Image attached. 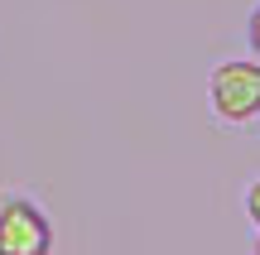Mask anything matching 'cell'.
I'll list each match as a JSON object with an SVG mask.
<instances>
[{
	"label": "cell",
	"mask_w": 260,
	"mask_h": 255,
	"mask_svg": "<svg viewBox=\"0 0 260 255\" xmlns=\"http://www.w3.org/2000/svg\"><path fill=\"white\" fill-rule=\"evenodd\" d=\"M207 101H212L217 121L246 125L260 116V63L251 58H226L207 77Z\"/></svg>",
	"instance_id": "6da1fadb"
},
{
	"label": "cell",
	"mask_w": 260,
	"mask_h": 255,
	"mask_svg": "<svg viewBox=\"0 0 260 255\" xmlns=\"http://www.w3.org/2000/svg\"><path fill=\"white\" fill-rule=\"evenodd\" d=\"M48 246H53V231L34 202H0V255H48Z\"/></svg>",
	"instance_id": "7a4b0ae2"
},
{
	"label": "cell",
	"mask_w": 260,
	"mask_h": 255,
	"mask_svg": "<svg viewBox=\"0 0 260 255\" xmlns=\"http://www.w3.org/2000/svg\"><path fill=\"white\" fill-rule=\"evenodd\" d=\"M246 217H251V222H255V231H260V178L246 188Z\"/></svg>",
	"instance_id": "3957f363"
},
{
	"label": "cell",
	"mask_w": 260,
	"mask_h": 255,
	"mask_svg": "<svg viewBox=\"0 0 260 255\" xmlns=\"http://www.w3.org/2000/svg\"><path fill=\"white\" fill-rule=\"evenodd\" d=\"M246 34H251V48H255V53H260V10H255V15H251V19H246Z\"/></svg>",
	"instance_id": "277c9868"
},
{
	"label": "cell",
	"mask_w": 260,
	"mask_h": 255,
	"mask_svg": "<svg viewBox=\"0 0 260 255\" xmlns=\"http://www.w3.org/2000/svg\"><path fill=\"white\" fill-rule=\"evenodd\" d=\"M251 255H260V236H255V246H251Z\"/></svg>",
	"instance_id": "5b68a950"
}]
</instances>
